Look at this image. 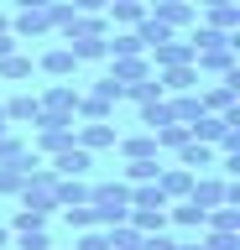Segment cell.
I'll return each mask as SVG.
<instances>
[{
	"label": "cell",
	"mask_w": 240,
	"mask_h": 250,
	"mask_svg": "<svg viewBox=\"0 0 240 250\" xmlns=\"http://www.w3.org/2000/svg\"><path fill=\"white\" fill-rule=\"evenodd\" d=\"M89 208H94V224L110 229V224H126L131 219V183H89Z\"/></svg>",
	"instance_id": "cell-1"
},
{
	"label": "cell",
	"mask_w": 240,
	"mask_h": 250,
	"mask_svg": "<svg viewBox=\"0 0 240 250\" xmlns=\"http://www.w3.org/2000/svg\"><path fill=\"white\" fill-rule=\"evenodd\" d=\"M52 188H58V172L52 167H42V162H37V167H26V177H21V208H37V214H52V208H58V198H52Z\"/></svg>",
	"instance_id": "cell-2"
},
{
	"label": "cell",
	"mask_w": 240,
	"mask_h": 250,
	"mask_svg": "<svg viewBox=\"0 0 240 250\" xmlns=\"http://www.w3.org/2000/svg\"><path fill=\"white\" fill-rule=\"evenodd\" d=\"M32 125H37L32 151H37V156H58V151L73 146V125H79V120H68V115H37Z\"/></svg>",
	"instance_id": "cell-3"
},
{
	"label": "cell",
	"mask_w": 240,
	"mask_h": 250,
	"mask_svg": "<svg viewBox=\"0 0 240 250\" xmlns=\"http://www.w3.org/2000/svg\"><path fill=\"white\" fill-rule=\"evenodd\" d=\"M115 141H120L115 120H79L73 125V146H84V151H115Z\"/></svg>",
	"instance_id": "cell-4"
},
{
	"label": "cell",
	"mask_w": 240,
	"mask_h": 250,
	"mask_svg": "<svg viewBox=\"0 0 240 250\" xmlns=\"http://www.w3.org/2000/svg\"><path fill=\"white\" fill-rule=\"evenodd\" d=\"M146 16H157L167 31H177V37H183V31L198 21V5H193V0H157V5H146Z\"/></svg>",
	"instance_id": "cell-5"
},
{
	"label": "cell",
	"mask_w": 240,
	"mask_h": 250,
	"mask_svg": "<svg viewBox=\"0 0 240 250\" xmlns=\"http://www.w3.org/2000/svg\"><path fill=\"white\" fill-rule=\"evenodd\" d=\"M146 62H152V73L157 68H177V62H193V47H188V37H167V42H157L146 52Z\"/></svg>",
	"instance_id": "cell-6"
},
{
	"label": "cell",
	"mask_w": 240,
	"mask_h": 250,
	"mask_svg": "<svg viewBox=\"0 0 240 250\" xmlns=\"http://www.w3.org/2000/svg\"><path fill=\"white\" fill-rule=\"evenodd\" d=\"M157 83H162V94H193L204 83V73L193 62H177V68H157Z\"/></svg>",
	"instance_id": "cell-7"
},
{
	"label": "cell",
	"mask_w": 240,
	"mask_h": 250,
	"mask_svg": "<svg viewBox=\"0 0 240 250\" xmlns=\"http://www.w3.org/2000/svg\"><path fill=\"white\" fill-rule=\"evenodd\" d=\"M193 68H198V73H214V78L235 73V47H230V42H219V47H204V52H193Z\"/></svg>",
	"instance_id": "cell-8"
},
{
	"label": "cell",
	"mask_w": 240,
	"mask_h": 250,
	"mask_svg": "<svg viewBox=\"0 0 240 250\" xmlns=\"http://www.w3.org/2000/svg\"><path fill=\"white\" fill-rule=\"evenodd\" d=\"M37 104H42V115H68V120H73V109H79V83H52L47 94H37Z\"/></svg>",
	"instance_id": "cell-9"
},
{
	"label": "cell",
	"mask_w": 240,
	"mask_h": 250,
	"mask_svg": "<svg viewBox=\"0 0 240 250\" xmlns=\"http://www.w3.org/2000/svg\"><path fill=\"white\" fill-rule=\"evenodd\" d=\"M37 68H42L47 78H58V83H68V78L79 73V62H73V52H68V47H47V52L37 58Z\"/></svg>",
	"instance_id": "cell-10"
},
{
	"label": "cell",
	"mask_w": 240,
	"mask_h": 250,
	"mask_svg": "<svg viewBox=\"0 0 240 250\" xmlns=\"http://www.w3.org/2000/svg\"><path fill=\"white\" fill-rule=\"evenodd\" d=\"M89 167H94V151H84V146H68V151L52 156V172L58 177H89Z\"/></svg>",
	"instance_id": "cell-11"
},
{
	"label": "cell",
	"mask_w": 240,
	"mask_h": 250,
	"mask_svg": "<svg viewBox=\"0 0 240 250\" xmlns=\"http://www.w3.org/2000/svg\"><path fill=\"white\" fill-rule=\"evenodd\" d=\"M115 151L126 156V162H152V156H162V151H157V136H152V130H136V136H120V141H115Z\"/></svg>",
	"instance_id": "cell-12"
},
{
	"label": "cell",
	"mask_w": 240,
	"mask_h": 250,
	"mask_svg": "<svg viewBox=\"0 0 240 250\" xmlns=\"http://www.w3.org/2000/svg\"><path fill=\"white\" fill-rule=\"evenodd\" d=\"M177 167H188V172H209V167H214V146H204V141H183V146H177Z\"/></svg>",
	"instance_id": "cell-13"
},
{
	"label": "cell",
	"mask_w": 240,
	"mask_h": 250,
	"mask_svg": "<svg viewBox=\"0 0 240 250\" xmlns=\"http://www.w3.org/2000/svg\"><path fill=\"white\" fill-rule=\"evenodd\" d=\"M157 188H162V198H167V203H177V198H188L193 172H188V167H162V172H157Z\"/></svg>",
	"instance_id": "cell-14"
},
{
	"label": "cell",
	"mask_w": 240,
	"mask_h": 250,
	"mask_svg": "<svg viewBox=\"0 0 240 250\" xmlns=\"http://www.w3.org/2000/svg\"><path fill=\"white\" fill-rule=\"evenodd\" d=\"M224 130H240V125H230L224 115H209V109H204V115H198V120L188 125V136H193V141H204V146H214V141H219Z\"/></svg>",
	"instance_id": "cell-15"
},
{
	"label": "cell",
	"mask_w": 240,
	"mask_h": 250,
	"mask_svg": "<svg viewBox=\"0 0 240 250\" xmlns=\"http://www.w3.org/2000/svg\"><path fill=\"white\" fill-rule=\"evenodd\" d=\"M198 21L214 31H224V37H235L240 31V0H230V5H214V11H198Z\"/></svg>",
	"instance_id": "cell-16"
},
{
	"label": "cell",
	"mask_w": 240,
	"mask_h": 250,
	"mask_svg": "<svg viewBox=\"0 0 240 250\" xmlns=\"http://www.w3.org/2000/svg\"><path fill=\"white\" fill-rule=\"evenodd\" d=\"M0 109H5V120H11V125H32L37 115H42V104H37V94H11V99H5Z\"/></svg>",
	"instance_id": "cell-17"
},
{
	"label": "cell",
	"mask_w": 240,
	"mask_h": 250,
	"mask_svg": "<svg viewBox=\"0 0 240 250\" xmlns=\"http://www.w3.org/2000/svg\"><path fill=\"white\" fill-rule=\"evenodd\" d=\"M152 73V62L146 58H110V78L126 89V83H141V78Z\"/></svg>",
	"instance_id": "cell-18"
},
{
	"label": "cell",
	"mask_w": 240,
	"mask_h": 250,
	"mask_svg": "<svg viewBox=\"0 0 240 250\" xmlns=\"http://www.w3.org/2000/svg\"><path fill=\"white\" fill-rule=\"evenodd\" d=\"M167 224H177V229H198V234H204V208H198V203H188V198H177V203H167Z\"/></svg>",
	"instance_id": "cell-19"
},
{
	"label": "cell",
	"mask_w": 240,
	"mask_h": 250,
	"mask_svg": "<svg viewBox=\"0 0 240 250\" xmlns=\"http://www.w3.org/2000/svg\"><path fill=\"white\" fill-rule=\"evenodd\" d=\"M105 11H110V16H105V21H115V26H120V31H131V26H136V21H141V16H146V0H110Z\"/></svg>",
	"instance_id": "cell-20"
},
{
	"label": "cell",
	"mask_w": 240,
	"mask_h": 250,
	"mask_svg": "<svg viewBox=\"0 0 240 250\" xmlns=\"http://www.w3.org/2000/svg\"><path fill=\"white\" fill-rule=\"evenodd\" d=\"M167 109H173V120H177V125H193L198 115H204V104H198V89H193V94H167Z\"/></svg>",
	"instance_id": "cell-21"
},
{
	"label": "cell",
	"mask_w": 240,
	"mask_h": 250,
	"mask_svg": "<svg viewBox=\"0 0 240 250\" xmlns=\"http://www.w3.org/2000/svg\"><path fill=\"white\" fill-rule=\"evenodd\" d=\"M136 125H146V130H162V125H173L167 94H162V99H152V104H136Z\"/></svg>",
	"instance_id": "cell-22"
},
{
	"label": "cell",
	"mask_w": 240,
	"mask_h": 250,
	"mask_svg": "<svg viewBox=\"0 0 240 250\" xmlns=\"http://www.w3.org/2000/svg\"><path fill=\"white\" fill-rule=\"evenodd\" d=\"M52 198H58V208H73V203H89V183H84V177H58V188H52Z\"/></svg>",
	"instance_id": "cell-23"
},
{
	"label": "cell",
	"mask_w": 240,
	"mask_h": 250,
	"mask_svg": "<svg viewBox=\"0 0 240 250\" xmlns=\"http://www.w3.org/2000/svg\"><path fill=\"white\" fill-rule=\"evenodd\" d=\"M79 37H110V21L105 16H73V26L63 31V42H79Z\"/></svg>",
	"instance_id": "cell-24"
},
{
	"label": "cell",
	"mask_w": 240,
	"mask_h": 250,
	"mask_svg": "<svg viewBox=\"0 0 240 250\" xmlns=\"http://www.w3.org/2000/svg\"><path fill=\"white\" fill-rule=\"evenodd\" d=\"M32 68H37V62L26 58V52H11V58H0V78H5V83H26V78H32Z\"/></svg>",
	"instance_id": "cell-25"
},
{
	"label": "cell",
	"mask_w": 240,
	"mask_h": 250,
	"mask_svg": "<svg viewBox=\"0 0 240 250\" xmlns=\"http://www.w3.org/2000/svg\"><path fill=\"white\" fill-rule=\"evenodd\" d=\"M126 224H131V229H141V234H157V229H167V208H131Z\"/></svg>",
	"instance_id": "cell-26"
},
{
	"label": "cell",
	"mask_w": 240,
	"mask_h": 250,
	"mask_svg": "<svg viewBox=\"0 0 240 250\" xmlns=\"http://www.w3.org/2000/svg\"><path fill=\"white\" fill-rule=\"evenodd\" d=\"M73 52V62H105V37H79V42H63Z\"/></svg>",
	"instance_id": "cell-27"
},
{
	"label": "cell",
	"mask_w": 240,
	"mask_h": 250,
	"mask_svg": "<svg viewBox=\"0 0 240 250\" xmlns=\"http://www.w3.org/2000/svg\"><path fill=\"white\" fill-rule=\"evenodd\" d=\"M26 151H32V141H26V136L16 130V125H11V130L0 136V167H5V162H21Z\"/></svg>",
	"instance_id": "cell-28"
},
{
	"label": "cell",
	"mask_w": 240,
	"mask_h": 250,
	"mask_svg": "<svg viewBox=\"0 0 240 250\" xmlns=\"http://www.w3.org/2000/svg\"><path fill=\"white\" fill-rule=\"evenodd\" d=\"M157 172H162V162L157 156H152V162H126V167H120V183H157Z\"/></svg>",
	"instance_id": "cell-29"
},
{
	"label": "cell",
	"mask_w": 240,
	"mask_h": 250,
	"mask_svg": "<svg viewBox=\"0 0 240 250\" xmlns=\"http://www.w3.org/2000/svg\"><path fill=\"white\" fill-rule=\"evenodd\" d=\"M126 99H131V104H152V99H162V83H157V73H146L141 83H126Z\"/></svg>",
	"instance_id": "cell-30"
},
{
	"label": "cell",
	"mask_w": 240,
	"mask_h": 250,
	"mask_svg": "<svg viewBox=\"0 0 240 250\" xmlns=\"http://www.w3.org/2000/svg\"><path fill=\"white\" fill-rule=\"evenodd\" d=\"M131 208H167V198H162L157 183H136L131 188Z\"/></svg>",
	"instance_id": "cell-31"
},
{
	"label": "cell",
	"mask_w": 240,
	"mask_h": 250,
	"mask_svg": "<svg viewBox=\"0 0 240 250\" xmlns=\"http://www.w3.org/2000/svg\"><path fill=\"white\" fill-rule=\"evenodd\" d=\"M105 240H110V250H141V229H131V224H110Z\"/></svg>",
	"instance_id": "cell-32"
},
{
	"label": "cell",
	"mask_w": 240,
	"mask_h": 250,
	"mask_svg": "<svg viewBox=\"0 0 240 250\" xmlns=\"http://www.w3.org/2000/svg\"><path fill=\"white\" fill-rule=\"evenodd\" d=\"M152 136H157V151H177V146H183V141H188V125H162V130H152Z\"/></svg>",
	"instance_id": "cell-33"
},
{
	"label": "cell",
	"mask_w": 240,
	"mask_h": 250,
	"mask_svg": "<svg viewBox=\"0 0 240 250\" xmlns=\"http://www.w3.org/2000/svg\"><path fill=\"white\" fill-rule=\"evenodd\" d=\"M11 234H26V229H47V214H37V208H16V219L5 224Z\"/></svg>",
	"instance_id": "cell-34"
},
{
	"label": "cell",
	"mask_w": 240,
	"mask_h": 250,
	"mask_svg": "<svg viewBox=\"0 0 240 250\" xmlns=\"http://www.w3.org/2000/svg\"><path fill=\"white\" fill-rule=\"evenodd\" d=\"M63 219H68V229H73V234H79V229H99L89 203H73V208H63Z\"/></svg>",
	"instance_id": "cell-35"
},
{
	"label": "cell",
	"mask_w": 240,
	"mask_h": 250,
	"mask_svg": "<svg viewBox=\"0 0 240 250\" xmlns=\"http://www.w3.org/2000/svg\"><path fill=\"white\" fill-rule=\"evenodd\" d=\"M198 245H204V250H240V234H219V229H204V234H198Z\"/></svg>",
	"instance_id": "cell-36"
},
{
	"label": "cell",
	"mask_w": 240,
	"mask_h": 250,
	"mask_svg": "<svg viewBox=\"0 0 240 250\" xmlns=\"http://www.w3.org/2000/svg\"><path fill=\"white\" fill-rule=\"evenodd\" d=\"M16 193H21V167L5 162V167H0V198H16Z\"/></svg>",
	"instance_id": "cell-37"
},
{
	"label": "cell",
	"mask_w": 240,
	"mask_h": 250,
	"mask_svg": "<svg viewBox=\"0 0 240 250\" xmlns=\"http://www.w3.org/2000/svg\"><path fill=\"white\" fill-rule=\"evenodd\" d=\"M11 240H16V250H52L47 229H26V234H11Z\"/></svg>",
	"instance_id": "cell-38"
},
{
	"label": "cell",
	"mask_w": 240,
	"mask_h": 250,
	"mask_svg": "<svg viewBox=\"0 0 240 250\" xmlns=\"http://www.w3.org/2000/svg\"><path fill=\"white\" fill-rule=\"evenodd\" d=\"M73 250H110V240H105V229H79L73 234Z\"/></svg>",
	"instance_id": "cell-39"
},
{
	"label": "cell",
	"mask_w": 240,
	"mask_h": 250,
	"mask_svg": "<svg viewBox=\"0 0 240 250\" xmlns=\"http://www.w3.org/2000/svg\"><path fill=\"white\" fill-rule=\"evenodd\" d=\"M89 89H94V94H105V99H110V104H120V99H126V89H120V83H115L110 73H105V78H94V83H89Z\"/></svg>",
	"instance_id": "cell-40"
},
{
	"label": "cell",
	"mask_w": 240,
	"mask_h": 250,
	"mask_svg": "<svg viewBox=\"0 0 240 250\" xmlns=\"http://www.w3.org/2000/svg\"><path fill=\"white\" fill-rule=\"evenodd\" d=\"M141 250H177V240L167 229H157V234H141Z\"/></svg>",
	"instance_id": "cell-41"
},
{
	"label": "cell",
	"mask_w": 240,
	"mask_h": 250,
	"mask_svg": "<svg viewBox=\"0 0 240 250\" xmlns=\"http://www.w3.org/2000/svg\"><path fill=\"white\" fill-rule=\"evenodd\" d=\"M68 5H73L79 16H105V5H110V0H68Z\"/></svg>",
	"instance_id": "cell-42"
},
{
	"label": "cell",
	"mask_w": 240,
	"mask_h": 250,
	"mask_svg": "<svg viewBox=\"0 0 240 250\" xmlns=\"http://www.w3.org/2000/svg\"><path fill=\"white\" fill-rule=\"evenodd\" d=\"M11 52H16V37H11V31H0V58H11Z\"/></svg>",
	"instance_id": "cell-43"
},
{
	"label": "cell",
	"mask_w": 240,
	"mask_h": 250,
	"mask_svg": "<svg viewBox=\"0 0 240 250\" xmlns=\"http://www.w3.org/2000/svg\"><path fill=\"white\" fill-rule=\"evenodd\" d=\"M52 0H16V11H47Z\"/></svg>",
	"instance_id": "cell-44"
},
{
	"label": "cell",
	"mask_w": 240,
	"mask_h": 250,
	"mask_svg": "<svg viewBox=\"0 0 240 250\" xmlns=\"http://www.w3.org/2000/svg\"><path fill=\"white\" fill-rule=\"evenodd\" d=\"M0 250H11V229L5 224H0Z\"/></svg>",
	"instance_id": "cell-45"
},
{
	"label": "cell",
	"mask_w": 240,
	"mask_h": 250,
	"mask_svg": "<svg viewBox=\"0 0 240 250\" xmlns=\"http://www.w3.org/2000/svg\"><path fill=\"white\" fill-rule=\"evenodd\" d=\"M5 130H11V120H5V109H0V136H5Z\"/></svg>",
	"instance_id": "cell-46"
},
{
	"label": "cell",
	"mask_w": 240,
	"mask_h": 250,
	"mask_svg": "<svg viewBox=\"0 0 240 250\" xmlns=\"http://www.w3.org/2000/svg\"><path fill=\"white\" fill-rule=\"evenodd\" d=\"M0 31H11V16H5V11H0Z\"/></svg>",
	"instance_id": "cell-47"
},
{
	"label": "cell",
	"mask_w": 240,
	"mask_h": 250,
	"mask_svg": "<svg viewBox=\"0 0 240 250\" xmlns=\"http://www.w3.org/2000/svg\"><path fill=\"white\" fill-rule=\"evenodd\" d=\"M11 250H16V245H11Z\"/></svg>",
	"instance_id": "cell-48"
}]
</instances>
